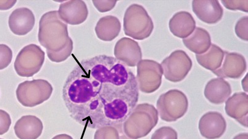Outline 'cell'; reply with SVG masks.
<instances>
[{
    "label": "cell",
    "mask_w": 248,
    "mask_h": 139,
    "mask_svg": "<svg viewBox=\"0 0 248 139\" xmlns=\"http://www.w3.org/2000/svg\"><path fill=\"white\" fill-rule=\"evenodd\" d=\"M158 111L148 103L140 104L134 108L123 123L124 134L132 139L147 136L158 122Z\"/></svg>",
    "instance_id": "obj_2"
},
{
    "label": "cell",
    "mask_w": 248,
    "mask_h": 139,
    "mask_svg": "<svg viewBox=\"0 0 248 139\" xmlns=\"http://www.w3.org/2000/svg\"><path fill=\"white\" fill-rule=\"evenodd\" d=\"M52 139H73V138L68 134H61L56 135Z\"/></svg>",
    "instance_id": "obj_27"
},
{
    "label": "cell",
    "mask_w": 248,
    "mask_h": 139,
    "mask_svg": "<svg viewBox=\"0 0 248 139\" xmlns=\"http://www.w3.org/2000/svg\"><path fill=\"white\" fill-rule=\"evenodd\" d=\"M177 133L170 126L161 127L152 134L151 139H177Z\"/></svg>",
    "instance_id": "obj_20"
},
{
    "label": "cell",
    "mask_w": 248,
    "mask_h": 139,
    "mask_svg": "<svg viewBox=\"0 0 248 139\" xmlns=\"http://www.w3.org/2000/svg\"><path fill=\"white\" fill-rule=\"evenodd\" d=\"M35 24V17L29 8L16 9L9 16L8 25L10 30L16 35H25L30 32Z\"/></svg>",
    "instance_id": "obj_13"
},
{
    "label": "cell",
    "mask_w": 248,
    "mask_h": 139,
    "mask_svg": "<svg viewBox=\"0 0 248 139\" xmlns=\"http://www.w3.org/2000/svg\"><path fill=\"white\" fill-rule=\"evenodd\" d=\"M139 96L136 77L128 66L105 55L79 62L62 88L70 117L92 129L123 124L136 107Z\"/></svg>",
    "instance_id": "obj_1"
},
{
    "label": "cell",
    "mask_w": 248,
    "mask_h": 139,
    "mask_svg": "<svg viewBox=\"0 0 248 139\" xmlns=\"http://www.w3.org/2000/svg\"><path fill=\"white\" fill-rule=\"evenodd\" d=\"M0 139H1V138H0Z\"/></svg>",
    "instance_id": "obj_30"
},
{
    "label": "cell",
    "mask_w": 248,
    "mask_h": 139,
    "mask_svg": "<svg viewBox=\"0 0 248 139\" xmlns=\"http://www.w3.org/2000/svg\"><path fill=\"white\" fill-rule=\"evenodd\" d=\"M131 36L137 40H143L151 34L154 24L145 9L141 6L134 4L131 9Z\"/></svg>",
    "instance_id": "obj_9"
},
{
    "label": "cell",
    "mask_w": 248,
    "mask_h": 139,
    "mask_svg": "<svg viewBox=\"0 0 248 139\" xmlns=\"http://www.w3.org/2000/svg\"><path fill=\"white\" fill-rule=\"evenodd\" d=\"M137 77L139 89L145 93H151L160 87L163 70L161 65L155 61L144 59L138 65Z\"/></svg>",
    "instance_id": "obj_7"
},
{
    "label": "cell",
    "mask_w": 248,
    "mask_h": 139,
    "mask_svg": "<svg viewBox=\"0 0 248 139\" xmlns=\"http://www.w3.org/2000/svg\"><path fill=\"white\" fill-rule=\"evenodd\" d=\"M16 0H0V10H7L11 8Z\"/></svg>",
    "instance_id": "obj_25"
},
{
    "label": "cell",
    "mask_w": 248,
    "mask_h": 139,
    "mask_svg": "<svg viewBox=\"0 0 248 139\" xmlns=\"http://www.w3.org/2000/svg\"><path fill=\"white\" fill-rule=\"evenodd\" d=\"M123 124H119L115 126L118 129L119 135H120V139H132L129 138H128L124 132L123 129Z\"/></svg>",
    "instance_id": "obj_26"
},
{
    "label": "cell",
    "mask_w": 248,
    "mask_h": 139,
    "mask_svg": "<svg viewBox=\"0 0 248 139\" xmlns=\"http://www.w3.org/2000/svg\"><path fill=\"white\" fill-rule=\"evenodd\" d=\"M227 114L248 127V96L244 92L235 93L225 103Z\"/></svg>",
    "instance_id": "obj_12"
},
{
    "label": "cell",
    "mask_w": 248,
    "mask_h": 139,
    "mask_svg": "<svg viewBox=\"0 0 248 139\" xmlns=\"http://www.w3.org/2000/svg\"><path fill=\"white\" fill-rule=\"evenodd\" d=\"M242 84L243 90L246 92H248L247 74L246 75L244 78L242 80Z\"/></svg>",
    "instance_id": "obj_29"
},
{
    "label": "cell",
    "mask_w": 248,
    "mask_h": 139,
    "mask_svg": "<svg viewBox=\"0 0 248 139\" xmlns=\"http://www.w3.org/2000/svg\"><path fill=\"white\" fill-rule=\"evenodd\" d=\"M193 12L197 17L208 24H216L223 16V10L218 0H197L192 1Z\"/></svg>",
    "instance_id": "obj_11"
},
{
    "label": "cell",
    "mask_w": 248,
    "mask_h": 139,
    "mask_svg": "<svg viewBox=\"0 0 248 139\" xmlns=\"http://www.w3.org/2000/svg\"><path fill=\"white\" fill-rule=\"evenodd\" d=\"M192 66L190 58L181 50L173 51L161 63L165 78L174 83L182 81L190 70Z\"/></svg>",
    "instance_id": "obj_6"
},
{
    "label": "cell",
    "mask_w": 248,
    "mask_h": 139,
    "mask_svg": "<svg viewBox=\"0 0 248 139\" xmlns=\"http://www.w3.org/2000/svg\"><path fill=\"white\" fill-rule=\"evenodd\" d=\"M201 135L207 139H217L225 132L226 122L219 112L209 111L204 114L199 122Z\"/></svg>",
    "instance_id": "obj_8"
},
{
    "label": "cell",
    "mask_w": 248,
    "mask_h": 139,
    "mask_svg": "<svg viewBox=\"0 0 248 139\" xmlns=\"http://www.w3.org/2000/svg\"><path fill=\"white\" fill-rule=\"evenodd\" d=\"M232 93L230 83L222 78H214L208 82L204 90V95L211 103H224Z\"/></svg>",
    "instance_id": "obj_16"
},
{
    "label": "cell",
    "mask_w": 248,
    "mask_h": 139,
    "mask_svg": "<svg viewBox=\"0 0 248 139\" xmlns=\"http://www.w3.org/2000/svg\"><path fill=\"white\" fill-rule=\"evenodd\" d=\"M232 139H248V133H242L236 135Z\"/></svg>",
    "instance_id": "obj_28"
},
{
    "label": "cell",
    "mask_w": 248,
    "mask_h": 139,
    "mask_svg": "<svg viewBox=\"0 0 248 139\" xmlns=\"http://www.w3.org/2000/svg\"><path fill=\"white\" fill-rule=\"evenodd\" d=\"M248 17L245 16L240 18L235 26V32L241 40L247 41L248 37Z\"/></svg>",
    "instance_id": "obj_22"
},
{
    "label": "cell",
    "mask_w": 248,
    "mask_h": 139,
    "mask_svg": "<svg viewBox=\"0 0 248 139\" xmlns=\"http://www.w3.org/2000/svg\"><path fill=\"white\" fill-rule=\"evenodd\" d=\"M186 48L196 54L206 52L211 44V38L208 32L203 28H195L193 33L183 39Z\"/></svg>",
    "instance_id": "obj_17"
},
{
    "label": "cell",
    "mask_w": 248,
    "mask_h": 139,
    "mask_svg": "<svg viewBox=\"0 0 248 139\" xmlns=\"http://www.w3.org/2000/svg\"><path fill=\"white\" fill-rule=\"evenodd\" d=\"M52 91V86L47 81L36 79L19 83L16 90V96L23 106L33 107L47 100Z\"/></svg>",
    "instance_id": "obj_4"
},
{
    "label": "cell",
    "mask_w": 248,
    "mask_h": 139,
    "mask_svg": "<svg viewBox=\"0 0 248 139\" xmlns=\"http://www.w3.org/2000/svg\"><path fill=\"white\" fill-rule=\"evenodd\" d=\"M225 52L217 45L211 44L208 50L202 54H196L198 63L207 70L214 71L221 65Z\"/></svg>",
    "instance_id": "obj_18"
},
{
    "label": "cell",
    "mask_w": 248,
    "mask_h": 139,
    "mask_svg": "<svg viewBox=\"0 0 248 139\" xmlns=\"http://www.w3.org/2000/svg\"><path fill=\"white\" fill-rule=\"evenodd\" d=\"M222 64L212 72L220 78L238 79L241 77L247 69L245 57L237 53L225 52Z\"/></svg>",
    "instance_id": "obj_10"
},
{
    "label": "cell",
    "mask_w": 248,
    "mask_h": 139,
    "mask_svg": "<svg viewBox=\"0 0 248 139\" xmlns=\"http://www.w3.org/2000/svg\"><path fill=\"white\" fill-rule=\"evenodd\" d=\"M188 106L186 95L177 89H171L161 94L156 102L160 118L166 122H174L183 117Z\"/></svg>",
    "instance_id": "obj_3"
},
{
    "label": "cell",
    "mask_w": 248,
    "mask_h": 139,
    "mask_svg": "<svg viewBox=\"0 0 248 139\" xmlns=\"http://www.w3.org/2000/svg\"><path fill=\"white\" fill-rule=\"evenodd\" d=\"M45 60V52L38 45L30 44L18 53L14 62L16 73L21 77H30L37 73Z\"/></svg>",
    "instance_id": "obj_5"
},
{
    "label": "cell",
    "mask_w": 248,
    "mask_h": 139,
    "mask_svg": "<svg viewBox=\"0 0 248 139\" xmlns=\"http://www.w3.org/2000/svg\"><path fill=\"white\" fill-rule=\"evenodd\" d=\"M11 124L10 115L6 111L0 109V135L6 133Z\"/></svg>",
    "instance_id": "obj_24"
},
{
    "label": "cell",
    "mask_w": 248,
    "mask_h": 139,
    "mask_svg": "<svg viewBox=\"0 0 248 139\" xmlns=\"http://www.w3.org/2000/svg\"><path fill=\"white\" fill-rule=\"evenodd\" d=\"M13 52L7 45L0 44V70H3L11 63Z\"/></svg>",
    "instance_id": "obj_21"
},
{
    "label": "cell",
    "mask_w": 248,
    "mask_h": 139,
    "mask_svg": "<svg viewBox=\"0 0 248 139\" xmlns=\"http://www.w3.org/2000/svg\"><path fill=\"white\" fill-rule=\"evenodd\" d=\"M224 6L231 10H240L248 12V0H221Z\"/></svg>",
    "instance_id": "obj_23"
},
{
    "label": "cell",
    "mask_w": 248,
    "mask_h": 139,
    "mask_svg": "<svg viewBox=\"0 0 248 139\" xmlns=\"http://www.w3.org/2000/svg\"><path fill=\"white\" fill-rule=\"evenodd\" d=\"M93 139H120L119 130L113 125L101 127L96 129Z\"/></svg>",
    "instance_id": "obj_19"
},
{
    "label": "cell",
    "mask_w": 248,
    "mask_h": 139,
    "mask_svg": "<svg viewBox=\"0 0 248 139\" xmlns=\"http://www.w3.org/2000/svg\"><path fill=\"white\" fill-rule=\"evenodd\" d=\"M14 128L19 139H37L42 133L43 125L42 121L34 115H24L16 121Z\"/></svg>",
    "instance_id": "obj_14"
},
{
    "label": "cell",
    "mask_w": 248,
    "mask_h": 139,
    "mask_svg": "<svg viewBox=\"0 0 248 139\" xmlns=\"http://www.w3.org/2000/svg\"><path fill=\"white\" fill-rule=\"evenodd\" d=\"M169 27L170 30L174 36L184 39L193 32L196 28V22L189 13L180 11L170 19Z\"/></svg>",
    "instance_id": "obj_15"
}]
</instances>
